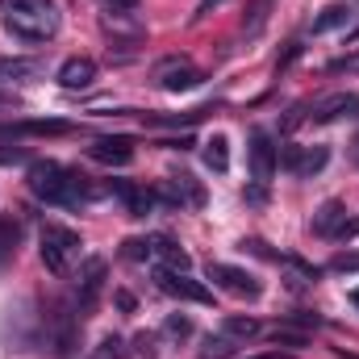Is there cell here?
<instances>
[{"instance_id": "cell-20", "label": "cell", "mask_w": 359, "mask_h": 359, "mask_svg": "<svg viewBox=\"0 0 359 359\" xmlns=\"http://www.w3.org/2000/svg\"><path fill=\"white\" fill-rule=\"evenodd\" d=\"M347 17H351V8H347V4H330V8H322V17H313V34L339 29V25H347Z\"/></svg>"}, {"instance_id": "cell-9", "label": "cell", "mask_w": 359, "mask_h": 359, "mask_svg": "<svg viewBox=\"0 0 359 359\" xmlns=\"http://www.w3.org/2000/svg\"><path fill=\"white\" fill-rule=\"evenodd\" d=\"M339 117H359V96L355 92H330V96H322V100H313V109H309V121H318V126H326V121H339Z\"/></svg>"}, {"instance_id": "cell-25", "label": "cell", "mask_w": 359, "mask_h": 359, "mask_svg": "<svg viewBox=\"0 0 359 359\" xmlns=\"http://www.w3.org/2000/svg\"><path fill=\"white\" fill-rule=\"evenodd\" d=\"M121 255L134 259V264H142V259L155 255V247H151V238H126V243H121Z\"/></svg>"}, {"instance_id": "cell-24", "label": "cell", "mask_w": 359, "mask_h": 359, "mask_svg": "<svg viewBox=\"0 0 359 359\" xmlns=\"http://www.w3.org/2000/svg\"><path fill=\"white\" fill-rule=\"evenodd\" d=\"M271 343H276V347H305V343H309V334H305V330H292V326L284 322V326H276V330H271Z\"/></svg>"}, {"instance_id": "cell-2", "label": "cell", "mask_w": 359, "mask_h": 359, "mask_svg": "<svg viewBox=\"0 0 359 359\" xmlns=\"http://www.w3.org/2000/svg\"><path fill=\"white\" fill-rule=\"evenodd\" d=\"M29 192L46 205H63V209H76L88 201V188H84V176L80 172H67L63 163L55 159H38L29 163Z\"/></svg>"}, {"instance_id": "cell-33", "label": "cell", "mask_w": 359, "mask_h": 359, "mask_svg": "<svg viewBox=\"0 0 359 359\" xmlns=\"http://www.w3.org/2000/svg\"><path fill=\"white\" fill-rule=\"evenodd\" d=\"M330 271H359V255H339L330 264Z\"/></svg>"}, {"instance_id": "cell-39", "label": "cell", "mask_w": 359, "mask_h": 359, "mask_svg": "<svg viewBox=\"0 0 359 359\" xmlns=\"http://www.w3.org/2000/svg\"><path fill=\"white\" fill-rule=\"evenodd\" d=\"M217 4H222V0H201V4H196V21H201V17H205V13H213V8H217Z\"/></svg>"}, {"instance_id": "cell-22", "label": "cell", "mask_w": 359, "mask_h": 359, "mask_svg": "<svg viewBox=\"0 0 359 359\" xmlns=\"http://www.w3.org/2000/svg\"><path fill=\"white\" fill-rule=\"evenodd\" d=\"M201 355L205 359H230L234 355V339L230 334H209L205 347H201Z\"/></svg>"}, {"instance_id": "cell-5", "label": "cell", "mask_w": 359, "mask_h": 359, "mask_svg": "<svg viewBox=\"0 0 359 359\" xmlns=\"http://www.w3.org/2000/svg\"><path fill=\"white\" fill-rule=\"evenodd\" d=\"M104 276H109V264H104L100 255L84 259V268H80V280H76V292H80L76 309H80V318H88L92 309H96V301H100V292H104Z\"/></svg>"}, {"instance_id": "cell-29", "label": "cell", "mask_w": 359, "mask_h": 359, "mask_svg": "<svg viewBox=\"0 0 359 359\" xmlns=\"http://www.w3.org/2000/svg\"><path fill=\"white\" fill-rule=\"evenodd\" d=\"M359 238V217H343V226L334 230V243H351Z\"/></svg>"}, {"instance_id": "cell-21", "label": "cell", "mask_w": 359, "mask_h": 359, "mask_svg": "<svg viewBox=\"0 0 359 359\" xmlns=\"http://www.w3.org/2000/svg\"><path fill=\"white\" fill-rule=\"evenodd\" d=\"M0 76H8V80L42 76V63H38V59H4V63H0Z\"/></svg>"}, {"instance_id": "cell-35", "label": "cell", "mask_w": 359, "mask_h": 359, "mask_svg": "<svg viewBox=\"0 0 359 359\" xmlns=\"http://www.w3.org/2000/svg\"><path fill=\"white\" fill-rule=\"evenodd\" d=\"M138 4H142V0H109V8H113V13H134Z\"/></svg>"}, {"instance_id": "cell-19", "label": "cell", "mask_w": 359, "mask_h": 359, "mask_svg": "<svg viewBox=\"0 0 359 359\" xmlns=\"http://www.w3.org/2000/svg\"><path fill=\"white\" fill-rule=\"evenodd\" d=\"M17 238H21V226L13 217H0V268L17 255Z\"/></svg>"}, {"instance_id": "cell-6", "label": "cell", "mask_w": 359, "mask_h": 359, "mask_svg": "<svg viewBox=\"0 0 359 359\" xmlns=\"http://www.w3.org/2000/svg\"><path fill=\"white\" fill-rule=\"evenodd\" d=\"M155 280H159V288H163L168 297H180V301H196V305H209V301H213V292H209L201 280H192L188 271L159 268V271H155Z\"/></svg>"}, {"instance_id": "cell-11", "label": "cell", "mask_w": 359, "mask_h": 359, "mask_svg": "<svg viewBox=\"0 0 359 359\" xmlns=\"http://www.w3.org/2000/svg\"><path fill=\"white\" fill-rule=\"evenodd\" d=\"M276 163H280V151H276L271 134L255 130V134H251V176L259 180V184H268V180L276 176Z\"/></svg>"}, {"instance_id": "cell-30", "label": "cell", "mask_w": 359, "mask_h": 359, "mask_svg": "<svg viewBox=\"0 0 359 359\" xmlns=\"http://www.w3.org/2000/svg\"><path fill=\"white\" fill-rule=\"evenodd\" d=\"M301 50H305V46H301V42H288V50H284V55H280V59H276V72H284V67H288V63H297V59H301Z\"/></svg>"}, {"instance_id": "cell-34", "label": "cell", "mask_w": 359, "mask_h": 359, "mask_svg": "<svg viewBox=\"0 0 359 359\" xmlns=\"http://www.w3.org/2000/svg\"><path fill=\"white\" fill-rule=\"evenodd\" d=\"M113 301H117V309H126V313L134 309V292H126V288H121V292H113Z\"/></svg>"}, {"instance_id": "cell-3", "label": "cell", "mask_w": 359, "mask_h": 359, "mask_svg": "<svg viewBox=\"0 0 359 359\" xmlns=\"http://www.w3.org/2000/svg\"><path fill=\"white\" fill-rule=\"evenodd\" d=\"M76 259H80V234L67 230V226L46 222L42 226V264L55 271V276H67Z\"/></svg>"}, {"instance_id": "cell-17", "label": "cell", "mask_w": 359, "mask_h": 359, "mask_svg": "<svg viewBox=\"0 0 359 359\" xmlns=\"http://www.w3.org/2000/svg\"><path fill=\"white\" fill-rule=\"evenodd\" d=\"M151 247H155V255H163V268H172V271H188V255L180 251V247L172 243V238H168V234L151 238Z\"/></svg>"}, {"instance_id": "cell-15", "label": "cell", "mask_w": 359, "mask_h": 359, "mask_svg": "<svg viewBox=\"0 0 359 359\" xmlns=\"http://www.w3.org/2000/svg\"><path fill=\"white\" fill-rule=\"evenodd\" d=\"M343 217H347L343 201H326V205L313 213V234H322V238H334V230L343 226Z\"/></svg>"}, {"instance_id": "cell-8", "label": "cell", "mask_w": 359, "mask_h": 359, "mask_svg": "<svg viewBox=\"0 0 359 359\" xmlns=\"http://www.w3.org/2000/svg\"><path fill=\"white\" fill-rule=\"evenodd\" d=\"M209 280H213L217 288L234 292V297H259V292H264V284H259L251 271L234 268V264H209Z\"/></svg>"}, {"instance_id": "cell-36", "label": "cell", "mask_w": 359, "mask_h": 359, "mask_svg": "<svg viewBox=\"0 0 359 359\" xmlns=\"http://www.w3.org/2000/svg\"><path fill=\"white\" fill-rule=\"evenodd\" d=\"M134 343H138V355H155V351H151V347H155V339H151V334H138V339H134Z\"/></svg>"}, {"instance_id": "cell-42", "label": "cell", "mask_w": 359, "mask_h": 359, "mask_svg": "<svg viewBox=\"0 0 359 359\" xmlns=\"http://www.w3.org/2000/svg\"><path fill=\"white\" fill-rule=\"evenodd\" d=\"M351 301H355V305H359V288H355V292H351Z\"/></svg>"}, {"instance_id": "cell-12", "label": "cell", "mask_w": 359, "mask_h": 359, "mask_svg": "<svg viewBox=\"0 0 359 359\" xmlns=\"http://www.w3.org/2000/svg\"><path fill=\"white\" fill-rule=\"evenodd\" d=\"M88 155L96 163H109V168H126L134 159V142L126 134H113V138H96L88 147Z\"/></svg>"}, {"instance_id": "cell-31", "label": "cell", "mask_w": 359, "mask_h": 359, "mask_svg": "<svg viewBox=\"0 0 359 359\" xmlns=\"http://www.w3.org/2000/svg\"><path fill=\"white\" fill-rule=\"evenodd\" d=\"M288 326H301V330H305V326H313V330H318V326H322V318L301 309V313H292V318H288Z\"/></svg>"}, {"instance_id": "cell-18", "label": "cell", "mask_w": 359, "mask_h": 359, "mask_svg": "<svg viewBox=\"0 0 359 359\" xmlns=\"http://www.w3.org/2000/svg\"><path fill=\"white\" fill-rule=\"evenodd\" d=\"M222 334H230V339H255L259 334V322L255 318H243V313H226V322H222Z\"/></svg>"}, {"instance_id": "cell-14", "label": "cell", "mask_w": 359, "mask_h": 359, "mask_svg": "<svg viewBox=\"0 0 359 359\" xmlns=\"http://www.w3.org/2000/svg\"><path fill=\"white\" fill-rule=\"evenodd\" d=\"M109 188L126 201V209H130L134 217H147V213L155 209V192H151V188H142V184H134V180H113Z\"/></svg>"}, {"instance_id": "cell-41", "label": "cell", "mask_w": 359, "mask_h": 359, "mask_svg": "<svg viewBox=\"0 0 359 359\" xmlns=\"http://www.w3.org/2000/svg\"><path fill=\"white\" fill-rule=\"evenodd\" d=\"M4 104H13V96H8V92H0V109H4Z\"/></svg>"}, {"instance_id": "cell-1", "label": "cell", "mask_w": 359, "mask_h": 359, "mask_svg": "<svg viewBox=\"0 0 359 359\" xmlns=\"http://www.w3.org/2000/svg\"><path fill=\"white\" fill-rule=\"evenodd\" d=\"M0 21L21 42H50L63 25L55 0H0Z\"/></svg>"}, {"instance_id": "cell-26", "label": "cell", "mask_w": 359, "mask_h": 359, "mask_svg": "<svg viewBox=\"0 0 359 359\" xmlns=\"http://www.w3.org/2000/svg\"><path fill=\"white\" fill-rule=\"evenodd\" d=\"M201 117H205V109H196V113H180V117L155 113V117H147V126H192V121H201Z\"/></svg>"}, {"instance_id": "cell-13", "label": "cell", "mask_w": 359, "mask_h": 359, "mask_svg": "<svg viewBox=\"0 0 359 359\" xmlns=\"http://www.w3.org/2000/svg\"><path fill=\"white\" fill-rule=\"evenodd\" d=\"M59 84L67 92H84L96 84V63L84 59V55H76V59H67L63 67H59Z\"/></svg>"}, {"instance_id": "cell-27", "label": "cell", "mask_w": 359, "mask_h": 359, "mask_svg": "<svg viewBox=\"0 0 359 359\" xmlns=\"http://www.w3.org/2000/svg\"><path fill=\"white\" fill-rule=\"evenodd\" d=\"M163 334H168V339H188V334H192V322H188L184 313H172V318L163 322Z\"/></svg>"}, {"instance_id": "cell-38", "label": "cell", "mask_w": 359, "mask_h": 359, "mask_svg": "<svg viewBox=\"0 0 359 359\" xmlns=\"http://www.w3.org/2000/svg\"><path fill=\"white\" fill-rule=\"evenodd\" d=\"M163 147H168V151H188V147H196V142L184 134V138H172V142H163Z\"/></svg>"}, {"instance_id": "cell-28", "label": "cell", "mask_w": 359, "mask_h": 359, "mask_svg": "<svg viewBox=\"0 0 359 359\" xmlns=\"http://www.w3.org/2000/svg\"><path fill=\"white\" fill-rule=\"evenodd\" d=\"M96 359H126V343H121L117 334L100 339V351H96Z\"/></svg>"}, {"instance_id": "cell-32", "label": "cell", "mask_w": 359, "mask_h": 359, "mask_svg": "<svg viewBox=\"0 0 359 359\" xmlns=\"http://www.w3.org/2000/svg\"><path fill=\"white\" fill-rule=\"evenodd\" d=\"M0 163H4V168L25 163V151H21V147H0Z\"/></svg>"}, {"instance_id": "cell-40", "label": "cell", "mask_w": 359, "mask_h": 359, "mask_svg": "<svg viewBox=\"0 0 359 359\" xmlns=\"http://www.w3.org/2000/svg\"><path fill=\"white\" fill-rule=\"evenodd\" d=\"M247 359H284L280 351H268V355H247Z\"/></svg>"}, {"instance_id": "cell-10", "label": "cell", "mask_w": 359, "mask_h": 359, "mask_svg": "<svg viewBox=\"0 0 359 359\" xmlns=\"http://www.w3.org/2000/svg\"><path fill=\"white\" fill-rule=\"evenodd\" d=\"M155 80L168 92H188V88L201 84V72H196L188 59H163V63L155 67Z\"/></svg>"}, {"instance_id": "cell-37", "label": "cell", "mask_w": 359, "mask_h": 359, "mask_svg": "<svg viewBox=\"0 0 359 359\" xmlns=\"http://www.w3.org/2000/svg\"><path fill=\"white\" fill-rule=\"evenodd\" d=\"M330 72H359V59H334Z\"/></svg>"}, {"instance_id": "cell-43", "label": "cell", "mask_w": 359, "mask_h": 359, "mask_svg": "<svg viewBox=\"0 0 359 359\" xmlns=\"http://www.w3.org/2000/svg\"><path fill=\"white\" fill-rule=\"evenodd\" d=\"M92 359H96V355H92Z\"/></svg>"}, {"instance_id": "cell-16", "label": "cell", "mask_w": 359, "mask_h": 359, "mask_svg": "<svg viewBox=\"0 0 359 359\" xmlns=\"http://www.w3.org/2000/svg\"><path fill=\"white\" fill-rule=\"evenodd\" d=\"M205 168H209V172H217V176H222V172H230V142H226L222 134H213V138L205 142Z\"/></svg>"}, {"instance_id": "cell-7", "label": "cell", "mask_w": 359, "mask_h": 359, "mask_svg": "<svg viewBox=\"0 0 359 359\" xmlns=\"http://www.w3.org/2000/svg\"><path fill=\"white\" fill-rule=\"evenodd\" d=\"M155 201H163L168 209H201L205 205V188L196 184L192 176H172V180H163V188L155 192Z\"/></svg>"}, {"instance_id": "cell-23", "label": "cell", "mask_w": 359, "mask_h": 359, "mask_svg": "<svg viewBox=\"0 0 359 359\" xmlns=\"http://www.w3.org/2000/svg\"><path fill=\"white\" fill-rule=\"evenodd\" d=\"M72 126L67 121H55V117H46V121H21L17 126V134H67Z\"/></svg>"}, {"instance_id": "cell-4", "label": "cell", "mask_w": 359, "mask_h": 359, "mask_svg": "<svg viewBox=\"0 0 359 359\" xmlns=\"http://www.w3.org/2000/svg\"><path fill=\"white\" fill-rule=\"evenodd\" d=\"M330 163V147H297V142H288L284 151H280V168L284 172H292V176H318L322 168Z\"/></svg>"}]
</instances>
